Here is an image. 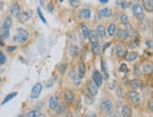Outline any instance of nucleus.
Listing matches in <instances>:
<instances>
[{"label": "nucleus", "mask_w": 153, "mask_h": 117, "mask_svg": "<svg viewBox=\"0 0 153 117\" xmlns=\"http://www.w3.org/2000/svg\"><path fill=\"white\" fill-rule=\"evenodd\" d=\"M29 37V34L26 29H17L14 36H13V41L18 42V43H25L28 41Z\"/></svg>", "instance_id": "nucleus-1"}, {"label": "nucleus", "mask_w": 153, "mask_h": 117, "mask_svg": "<svg viewBox=\"0 0 153 117\" xmlns=\"http://www.w3.org/2000/svg\"><path fill=\"white\" fill-rule=\"evenodd\" d=\"M11 25V19L10 17L6 18V20H5V22H4L2 28L0 29V36H1L3 39H8L9 37H10Z\"/></svg>", "instance_id": "nucleus-2"}, {"label": "nucleus", "mask_w": 153, "mask_h": 117, "mask_svg": "<svg viewBox=\"0 0 153 117\" xmlns=\"http://www.w3.org/2000/svg\"><path fill=\"white\" fill-rule=\"evenodd\" d=\"M132 12L139 20H143L144 18H145V12H144V9L141 6V4H139V3L134 4L132 6Z\"/></svg>", "instance_id": "nucleus-3"}, {"label": "nucleus", "mask_w": 153, "mask_h": 117, "mask_svg": "<svg viewBox=\"0 0 153 117\" xmlns=\"http://www.w3.org/2000/svg\"><path fill=\"white\" fill-rule=\"evenodd\" d=\"M43 90V85L41 83H37L34 85V87L31 90V93H30V97L32 99H37L41 94V92Z\"/></svg>", "instance_id": "nucleus-4"}, {"label": "nucleus", "mask_w": 153, "mask_h": 117, "mask_svg": "<svg viewBox=\"0 0 153 117\" xmlns=\"http://www.w3.org/2000/svg\"><path fill=\"white\" fill-rule=\"evenodd\" d=\"M101 109L105 111V113L107 114H110L112 111V102L109 99H104L101 102Z\"/></svg>", "instance_id": "nucleus-5"}, {"label": "nucleus", "mask_w": 153, "mask_h": 117, "mask_svg": "<svg viewBox=\"0 0 153 117\" xmlns=\"http://www.w3.org/2000/svg\"><path fill=\"white\" fill-rule=\"evenodd\" d=\"M86 84H87V88H88V91H89L88 93L91 94L92 96H97V94L98 93V87L94 83L93 80H88Z\"/></svg>", "instance_id": "nucleus-6"}, {"label": "nucleus", "mask_w": 153, "mask_h": 117, "mask_svg": "<svg viewBox=\"0 0 153 117\" xmlns=\"http://www.w3.org/2000/svg\"><path fill=\"white\" fill-rule=\"evenodd\" d=\"M92 78H93V81L94 83L97 85V87H99L101 86V84H102V75L98 72L97 70H94L93 72V75H92Z\"/></svg>", "instance_id": "nucleus-7"}, {"label": "nucleus", "mask_w": 153, "mask_h": 117, "mask_svg": "<svg viewBox=\"0 0 153 117\" xmlns=\"http://www.w3.org/2000/svg\"><path fill=\"white\" fill-rule=\"evenodd\" d=\"M20 6L18 3H13L10 8V14L12 17H18L20 15Z\"/></svg>", "instance_id": "nucleus-8"}, {"label": "nucleus", "mask_w": 153, "mask_h": 117, "mask_svg": "<svg viewBox=\"0 0 153 117\" xmlns=\"http://www.w3.org/2000/svg\"><path fill=\"white\" fill-rule=\"evenodd\" d=\"M32 15V11H26L20 13V15L18 16V21L20 22L21 24H25L26 21H28L29 18Z\"/></svg>", "instance_id": "nucleus-9"}, {"label": "nucleus", "mask_w": 153, "mask_h": 117, "mask_svg": "<svg viewBox=\"0 0 153 117\" xmlns=\"http://www.w3.org/2000/svg\"><path fill=\"white\" fill-rule=\"evenodd\" d=\"M64 99L66 101L67 104L71 105L72 103L74 102L75 100V96H74V93L71 91V90H67L64 93Z\"/></svg>", "instance_id": "nucleus-10"}, {"label": "nucleus", "mask_w": 153, "mask_h": 117, "mask_svg": "<svg viewBox=\"0 0 153 117\" xmlns=\"http://www.w3.org/2000/svg\"><path fill=\"white\" fill-rule=\"evenodd\" d=\"M129 97L133 103H136V104L141 102V97L139 96V93L135 91H130L129 93Z\"/></svg>", "instance_id": "nucleus-11"}, {"label": "nucleus", "mask_w": 153, "mask_h": 117, "mask_svg": "<svg viewBox=\"0 0 153 117\" xmlns=\"http://www.w3.org/2000/svg\"><path fill=\"white\" fill-rule=\"evenodd\" d=\"M59 104V97L57 96H53L49 98V108L51 110H56Z\"/></svg>", "instance_id": "nucleus-12"}, {"label": "nucleus", "mask_w": 153, "mask_h": 117, "mask_svg": "<svg viewBox=\"0 0 153 117\" xmlns=\"http://www.w3.org/2000/svg\"><path fill=\"white\" fill-rule=\"evenodd\" d=\"M126 52H127V47L124 44H117L116 46V54H117L118 57H124L126 55Z\"/></svg>", "instance_id": "nucleus-13"}, {"label": "nucleus", "mask_w": 153, "mask_h": 117, "mask_svg": "<svg viewBox=\"0 0 153 117\" xmlns=\"http://www.w3.org/2000/svg\"><path fill=\"white\" fill-rule=\"evenodd\" d=\"M143 9H145V10L148 12H152L153 11V1L152 0H145V1L143 2Z\"/></svg>", "instance_id": "nucleus-14"}, {"label": "nucleus", "mask_w": 153, "mask_h": 117, "mask_svg": "<svg viewBox=\"0 0 153 117\" xmlns=\"http://www.w3.org/2000/svg\"><path fill=\"white\" fill-rule=\"evenodd\" d=\"M85 73H86V66H85L84 62H80L79 65V78H83L84 76H85Z\"/></svg>", "instance_id": "nucleus-15"}, {"label": "nucleus", "mask_w": 153, "mask_h": 117, "mask_svg": "<svg viewBox=\"0 0 153 117\" xmlns=\"http://www.w3.org/2000/svg\"><path fill=\"white\" fill-rule=\"evenodd\" d=\"M122 115L123 117H132V109H130V107L129 105H125L123 108H122Z\"/></svg>", "instance_id": "nucleus-16"}, {"label": "nucleus", "mask_w": 153, "mask_h": 117, "mask_svg": "<svg viewBox=\"0 0 153 117\" xmlns=\"http://www.w3.org/2000/svg\"><path fill=\"white\" fill-rule=\"evenodd\" d=\"M96 33H97V36H99L100 38H104V37H105V35H106V30H105L104 26H102V25H98V26H97V28Z\"/></svg>", "instance_id": "nucleus-17"}, {"label": "nucleus", "mask_w": 153, "mask_h": 117, "mask_svg": "<svg viewBox=\"0 0 153 117\" xmlns=\"http://www.w3.org/2000/svg\"><path fill=\"white\" fill-rule=\"evenodd\" d=\"M112 14V11L109 8H104V9H102V10L99 11V15L102 16V17L108 18V17H111Z\"/></svg>", "instance_id": "nucleus-18"}, {"label": "nucleus", "mask_w": 153, "mask_h": 117, "mask_svg": "<svg viewBox=\"0 0 153 117\" xmlns=\"http://www.w3.org/2000/svg\"><path fill=\"white\" fill-rule=\"evenodd\" d=\"M69 76H70V78H71V79H73V80H74L76 86H79V85H80V83H79V78L78 75H76V70H74V69H73V70H71V71H70V73H69Z\"/></svg>", "instance_id": "nucleus-19"}, {"label": "nucleus", "mask_w": 153, "mask_h": 117, "mask_svg": "<svg viewBox=\"0 0 153 117\" xmlns=\"http://www.w3.org/2000/svg\"><path fill=\"white\" fill-rule=\"evenodd\" d=\"M88 38H89L90 42H91L92 44L98 43V36L97 35L96 31H94V30H90V33H89Z\"/></svg>", "instance_id": "nucleus-20"}, {"label": "nucleus", "mask_w": 153, "mask_h": 117, "mask_svg": "<svg viewBox=\"0 0 153 117\" xmlns=\"http://www.w3.org/2000/svg\"><path fill=\"white\" fill-rule=\"evenodd\" d=\"M79 16L83 19H89L91 17V11L89 9H83L79 11Z\"/></svg>", "instance_id": "nucleus-21"}, {"label": "nucleus", "mask_w": 153, "mask_h": 117, "mask_svg": "<svg viewBox=\"0 0 153 117\" xmlns=\"http://www.w3.org/2000/svg\"><path fill=\"white\" fill-rule=\"evenodd\" d=\"M117 34H118V38L121 40V41H125V40L128 39V37H129L128 32H127V31H126L125 29H118Z\"/></svg>", "instance_id": "nucleus-22"}, {"label": "nucleus", "mask_w": 153, "mask_h": 117, "mask_svg": "<svg viewBox=\"0 0 153 117\" xmlns=\"http://www.w3.org/2000/svg\"><path fill=\"white\" fill-rule=\"evenodd\" d=\"M108 34H109L110 37H112V36L115 35V32H116V26L114 24H110L109 26H108Z\"/></svg>", "instance_id": "nucleus-23"}, {"label": "nucleus", "mask_w": 153, "mask_h": 117, "mask_svg": "<svg viewBox=\"0 0 153 117\" xmlns=\"http://www.w3.org/2000/svg\"><path fill=\"white\" fill-rule=\"evenodd\" d=\"M92 50H93V53L96 56L99 55L100 54V46H99V44H98V43L92 44Z\"/></svg>", "instance_id": "nucleus-24"}, {"label": "nucleus", "mask_w": 153, "mask_h": 117, "mask_svg": "<svg viewBox=\"0 0 153 117\" xmlns=\"http://www.w3.org/2000/svg\"><path fill=\"white\" fill-rule=\"evenodd\" d=\"M69 52H70V55L71 57H73V58H76V56H78V53H79V48L76 46H70V49H69Z\"/></svg>", "instance_id": "nucleus-25"}, {"label": "nucleus", "mask_w": 153, "mask_h": 117, "mask_svg": "<svg viewBox=\"0 0 153 117\" xmlns=\"http://www.w3.org/2000/svg\"><path fill=\"white\" fill-rule=\"evenodd\" d=\"M101 69H102V73H103V76L107 79L109 78V73H108V70H107V67H106V63L104 61H101Z\"/></svg>", "instance_id": "nucleus-26"}, {"label": "nucleus", "mask_w": 153, "mask_h": 117, "mask_svg": "<svg viewBox=\"0 0 153 117\" xmlns=\"http://www.w3.org/2000/svg\"><path fill=\"white\" fill-rule=\"evenodd\" d=\"M17 96V93L16 92H14V93H9L8 94V96L5 97V99H4L3 101H2V103H1V104L2 105H4V104H6V103L7 102H9V101H10V100H11L12 99V98L13 97H15Z\"/></svg>", "instance_id": "nucleus-27"}, {"label": "nucleus", "mask_w": 153, "mask_h": 117, "mask_svg": "<svg viewBox=\"0 0 153 117\" xmlns=\"http://www.w3.org/2000/svg\"><path fill=\"white\" fill-rule=\"evenodd\" d=\"M80 28H82V31L83 37H84V38H88L89 33H90V30H89V29H88V26H85L84 24H82V26H80Z\"/></svg>", "instance_id": "nucleus-28"}, {"label": "nucleus", "mask_w": 153, "mask_h": 117, "mask_svg": "<svg viewBox=\"0 0 153 117\" xmlns=\"http://www.w3.org/2000/svg\"><path fill=\"white\" fill-rule=\"evenodd\" d=\"M141 85H142L141 81H140V80H138V79H134V80H132V81H130V86H132L133 89L140 88Z\"/></svg>", "instance_id": "nucleus-29"}, {"label": "nucleus", "mask_w": 153, "mask_h": 117, "mask_svg": "<svg viewBox=\"0 0 153 117\" xmlns=\"http://www.w3.org/2000/svg\"><path fill=\"white\" fill-rule=\"evenodd\" d=\"M56 110H57V112L59 114H65L66 111H67V109L64 107V104H61L60 106H58Z\"/></svg>", "instance_id": "nucleus-30"}, {"label": "nucleus", "mask_w": 153, "mask_h": 117, "mask_svg": "<svg viewBox=\"0 0 153 117\" xmlns=\"http://www.w3.org/2000/svg\"><path fill=\"white\" fill-rule=\"evenodd\" d=\"M138 57V54L136 52H130L128 54V56H127V60L129 61H132L134 60H136Z\"/></svg>", "instance_id": "nucleus-31"}, {"label": "nucleus", "mask_w": 153, "mask_h": 117, "mask_svg": "<svg viewBox=\"0 0 153 117\" xmlns=\"http://www.w3.org/2000/svg\"><path fill=\"white\" fill-rule=\"evenodd\" d=\"M84 97H85V100H86V103L87 104H92L94 102V99H93V96L90 94L89 93H84Z\"/></svg>", "instance_id": "nucleus-32"}, {"label": "nucleus", "mask_w": 153, "mask_h": 117, "mask_svg": "<svg viewBox=\"0 0 153 117\" xmlns=\"http://www.w3.org/2000/svg\"><path fill=\"white\" fill-rule=\"evenodd\" d=\"M143 70L145 74H150L152 72V65L151 64H145L143 67Z\"/></svg>", "instance_id": "nucleus-33"}, {"label": "nucleus", "mask_w": 153, "mask_h": 117, "mask_svg": "<svg viewBox=\"0 0 153 117\" xmlns=\"http://www.w3.org/2000/svg\"><path fill=\"white\" fill-rule=\"evenodd\" d=\"M69 3H70V5L75 9L79 8L80 6V1H79V0H70Z\"/></svg>", "instance_id": "nucleus-34"}, {"label": "nucleus", "mask_w": 153, "mask_h": 117, "mask_svg": "<svg viewBox=\"0 0 153 117\" xmlns=\"http://www.w3.org/2000/svg\"><path fill=\"white\" fill-rule=\"evenodd\" d=\"M39 112L37 111H30L29 112H28L26 114V117H39Z\"/></svg>", "instance_id": "nucleus-35"}, {"label": "nucleus", "mask_w": 153, "mask_h": 117, "mask_svg": "<svg viewBox=\"0 0 153 117\" xmlns=\"http://www.w3.org/2000/svg\"><path fill=\"white\" fill-rule=\"evenodd\" d=\"M6 56L4 55V53L0 50V65H2V64H4L6 62Z\"/></svg>", "instance_id": "nucleus-36"}, {"label": "nucleus", "mask_w": 153, "mask_h": 117, "mask_svg": "<svg viewBox=\"0 0 153 117\" xmlns=\"http://www.w3.org/2000/svg\"><path fill=\"white\" fill-rule=\"evenodd\" d=\"M37 13H38V15L40 17V19H41L44 22V24H46V18H44V14H43L42 11H41V9H38V10H37Z\"/></svg>", "instance_id": "nucleus-37"}, {"label": "nucleus", "mask_w": 153, "mask_h": 117, "mask_svg": "<svg viewBox=\"0 0 153 117\" xmlns=\"http://www.w3.org/2000/svg\"><path fill=\"white\" fill-rule=\"evenodd\" d=\"M121 23L124 24V25L129 23V17H128V15L123 14L122 16H121Z\"/></svg>", "instance_id": "nucleus-38"}, {"label": "nucleus", "mask_w": 153, "mask_h": 117, "mask_svg": "<svg viewBox=\"0 0 153 117\" xmlns=\"http://www.w3.org/2000/svg\"><path fill=\"white\" fill-rule=\"evenodd\" d=\"M66 67H67V64L65 63V62H64V63H61V64L60 65L59 70H60V73H61V74H64V73Z\"/></svg>", "instance_id": "nucleus-39"}, {"label": "nucleus", "mask_w": 153, "mask_h": 117, "mask_svg": "<svg viewBox=\"0 0 153 117\" xmlns=\"http://www.w3.org/2000/svg\"><path fill=\"white\" fill-rule=\"evenodd\" d=\"M117 4H120L121 7H122L123 9H127V8L130 5V3H129V2H125V1H122V2H117Z\"/></svg>", "instance_id": "nucleus-40"}, {"label": "nucleus", "mask_w": 153, "mask_h": 117, "mask_svg": "<svg viewBox=\"0 0 153 117\" xmlns=\"http://www.w3.org/2000/svg\"><path fill=\"white\" fill-rule=\"evenodd\" d=\"M127 69H128L127 64H126V63H123V64H121L119 71H120V72H122V73H125V72L127 71Z\"/></svg>", "instance_id": "nucleus-41"}, {"label": "nucleus", "mask_w": 153, "mask_h": 117, "mask_svg": "<svg viewBox=\"0 0 153 117\" xmlns=\"http://www.w3.org/2000/svg\"><path fill=\"white\" fill-rule=\"evenodd\" d=\"M147 47H149V48H151L152 47V41L151 40H149V41H147Z\"/></svg>", "instance_id": "nucleus-42"}, {"label": "nucleus", "mask_w": 153, "mask_h": 117, "mask_svg": "<svg viewBox=\"0 0 153 117\" xmlns=\"http://www.w3.org/2000/svg\"><path fill=\"white\" fill-rule=\"evenodd\" d=\"M114 86H115V81H112V82L110 83V85H109V89H114Z\"/></svg>", "instance_id": "nucleus-43"}, {"label": "nucleus", "mask_w": 153, "mask_h": 117, "mask_svg": "<svg viewBox=\"0 0 153 117\" xmlns=\"http://www.w3.org/2000/svg\"><path fill=\"white\" fill-rule=\"evenodd\" d=\"M111 44H112V43H106V44H104V47H103V51H104L105 49H107L108 47H109V46H111Z\"/></svg>", "instance_id": "nucleus-44"}, {"label": "nucleus", "mask_w": 153, "mask_h": 117, "mask_svg": "<svg viewBox=\"0 0 153 117\" xmlns=\"http://www.w3.org/2000/svg\"><path fill=\"white\" fill-rule=\"evenodd\" d=\"M16 49V46H10V47H8V51H14Z\"/></svg>", "instance_id": "nucleus-45"}, {"label": "nucleus", "mask_w": 153, "mask_h": 117, "mask_svg": "<svg viewBox=\"0 0 153 117\" xmlns=\"http://www.w3.org/2000/svg\"><path fill=\"white\" fill-rule=\"evenodd\" d=\"M85 117H97V113H94V112H92V113H90L89 115L85 116Z\"/></svg>", "instance_id": "nucleus-46"}, {"label": "nucleus", "mask_w": 153, "mask_h": 117, "mask_svg": "<svg viewBox=\"0 0 153 117\" xmlns=\"http://www.w3.org/2000/svg\"><path fill=\"white\" fill-rule=\"evenodd\" d=\"M47 8H48V11H50V12H52V11H53V5H52V4H49Z\"/></svg>", "instance_id": "nucleus-47"}, {"label": "nucleus", "mask_w": 153, "mask_h": 117, "mask_svg": "<svg viewBox=\"0 0 153 117\" xmlns=\"http://www.w3.org/2000/svg\"><path fill=\"white\" fill-rule=\"evenodd\" d=\"M0 46H4V42H3V38L0 36Z\"/></svg>", "instance_id": "nucleus-48"}, {"label": "nucleus", "mask_w": 153, "mask_h": 117, "mask_svg": "<svg viewBox=\"0 0 153 117\" xmlns=\"http://www.w3.org/2000/svg\"><path fill=\"white\" fill-rule=\"evenodd\" d=\"M108 1H109V0H99V2L102 4H106V3H108Z\"/></svg>", "instance_id": "nucleus-49"}, {"label": "nucleus", "mask_w": 153, "mask_h": 117, "mask_svg": "<svg viewBox=\"0 0 153 117\" xmlns=\"http://www.w3.org/2000/svg\"><path fill=\"white\" fill-rule=\"evenodd\" d=\"M148 106H149V109L152 111V106H153V105H152V100L149 101V104H148Z\"/></svg>", "instance_id": "nucleus-50"}, {"label": "nucleus", "mask_w": 153, "mask_h": 117, "mask_svg": "<svg viewBox=\"0 0 153 117\" xmlns=\"http://www.w3.org/2000/svg\"><path fill=\"white\" fill-rule=\"evenodd\" d=\"M39 117H46V115H44V113H40L39 114Z\"/></svg>", "instance_id": "nucleus-51"}, {"label": "nucleus", "mask_w": 153, "mask_h": 117, "mask_svg": "<svg viewBox=\"0 0 153 117\" xmlns=\"http://www.w3.org/2000/svg\"><path fill=\"white\" fill-rule=\"evenodd\" d=\"M18 117H23V115H19V116H18Z\"/></svg>", "instance_id": "nucleus-52"}]
</instances>
